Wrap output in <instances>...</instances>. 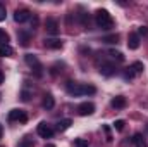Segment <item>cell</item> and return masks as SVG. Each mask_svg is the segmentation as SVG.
I'll use <instances>...</instances> for the list:
<instances>
[{
  "instance_id": "obj_1",
  "label": "cell",
  "mask_w": 148,
  "mask_h": 147,
  "mask_svg": "<svg viewBox=\"0 0 148 147\" xmlns=\"http://www.w3.org/2000/svg\"><path fill=\"white\" fill-rule=\"evenodd\" d=\"M66 90H67V94H71L74 97L88 95V94H95L97 92L95 87H91V85H81V83H76V81H67Z\"/></svg>"
},
{
  "instance_id": "obj_2",
  "label": "cell",
  "mask_w": 148,
  "mask_h": 147,
  "mask_svg": "<svg viewBox=\"0 0 148 147\" xmlns=\"http://www.w3.org/2000/svg\"><path fill=\"white\" fill-rule=\"evenodd\" d=\"M95 19H97L98 28H102V30H110L112 26H114V19H112L110 12L105 10V9H98Z\"/></svg>"
},
{
  "instance_id": "obj_3",
  "label": "cell",
  "mask_w": 148,
  "mask_h": 147,
  "mask_svg": "<svg viewBox=\"0 0 148 147\" xmlns=\"http://www.w3.org/2000/svg\"><path fill=\"white\" fill-rule=\"evenodd\" d=\"M24 61H26V64H28L29 68L35 69L36 76H41V74H43V66H41V62L38 61L36 55H33V54H26V55H24Z\"/></svg>"
},
{
  "instance_id": "obj_4",
  "label": "cell",
  "mask_w": 148,
  "mask_h": 147,
  "mask_svg": "<svg viewBox=\"0 0 148 147\" xmlns=\"http://www.w3.org/2000/svg\"><path fill=\"white\" fill-rule=\"evenodd\" d=\"M9 119L10 121H19V123H26L28 121V114L23 109H12L9 112Z\"/></svg>"
},
{
  "instance_id": "obj_5",
  "label": "cell",
  "mask_w": 148,
  "mask_h": 147,
  "mask_svg": "<svg viewBox=\"0 0 148 147\" xmlns=\"http://www.w3.org/2000/svg\"><path fill=\"white\" fill-rule=\"evenodd\" d=\"M36 132H38V135H40L41 139H52V137H53V130H52L45 121H41V123L38 125Z\"/></svg>"
},
{
  "instance_id": "obj_6",
  "label": "cell",
  "mask_w": 148,
  "mask_h": 147,
  "mask_svg": "<svg viewBox=\"0 0 148 147\" xmlns=\"http://www.w3.org/2000/svg\"><path fill=\"white\" fill-rule=\"evenodd\" d=\"M45 30H47V33H50V35H59V23H57V19L48 17V19L45 21Z\"/></svg>"
},
{
  "instance_id": "obj_7",
  "label": "cell",
  "mask_w": 148,
  "mask_h": 147,
  "mask_svg": "<svg viewBox=\"0 0 148 147\" xmlns=\"http://www.w3.org/2000/svg\"><path fill=\"white\" fill-rule=\"evenodd\" d=\"M100 73L103 74V76H112V74L117 73V68L112 62H102L100 64Z\"/></svg>"
},
{
  "instance_id": "obj_8",
  "label": "cell",
  "mask_w": 148,
  "mask_h": 147,
  "mask_svg": "<svg viewBox=\"0 0 148 147\" xmlns=\"http://www.w3.org/2000/svg\"><path fill=\"white\" fill-rule=\"evenodd\" d=\"M77 112H79L81 116H90V114L95 112V104H91V102H83V104H79Z\"/></svg>"
},
{
  "instance_id": "obj_9",
  "label": "cell",
  "mask_w": 148,
  "mask_h": 147,
  "mask_svg": "<svg viewBox=\"0 0 148 147\" xmlns=\"http://www.w3.org/2000/svg\"><path fill=\"white\" fill-rule=\"evenodd\" d=\"M29 10L28 9H17L16 12H14V21L16 23H24V21H28L29 19Z\"/></svg>"
},
{
  "instance_id": "obj_10",
  "label": "cell",
  "mask_w": 148,
  "mask_h": 147,
  "mask_svg": "<svg viewBox=\"0 0 148 147\" xmlns=\"http://www.w3.org/2000/svg\"><path fill=\"white\" fill-rule=\"evenodd\" d=\"M43 45H45L47 49H53V50H59V49H62V42H60L59 38H45Z\"/></svg>"
},
{
  "instance_id": "obj_11",
  "label": "cell",
  "mask_w": 148,
  "mask_h": 147,
  "mask_svg": "<svg viewBox=\"0 0 148 147\" xmlns=\"http://www.w3.org/2000/svg\"><path fill=\"white\" fill-rule=\"evenodd\" d=\"M127 47L131 50H136L140 47V37H138V33H129V37H127Z\"/></svg>"
},
{
  "instance_id": "obj_12",
  "label": "cell",
  "mask_w": 148,
  "mask_h": 147,
  "mask_svg": "<svg viewBox=\"0 0 148 147\" xmlns=\"http://www.w3.org/2000/svg\"><path fill=\"white\" fill-rule=\"evenodd\" d=\"M112 107H115V109H124L126 107V104H127V101H126V97H122V95H117V97H114L112 99Z\"/></svg>"
},
{
  "instance_id": "obj_13",
  "label": "cell",
  "mask_w": 148,
  "mask_h": 147,
  "mask_svg": "<svg viewBox=\"0 0 148 147\" xmlns=\"http://www.w3.org/2000/svg\"><path fill=\"white\" fill-rule=\"evenodd\" d=\"M131 73L134 74V76H138V74L143 73V69H145V66H143V62H140V61H136V62H133L129 68H127Z\"/></svg>"
},
{
  "instance_id": "obj_14",
  "label": "cell",
  "mask_w": 148,
  "mask_h": 147,
  "mask_svg": "<svg viewBox=\"0 0 148 147\" xmlns=\"http://www.w3.org/2000/svg\"><path fill=\"white\" fill-rule=\"evenodd\" d=\"M41 106H43V109H52V107L55 106L53 95H52V94H45V97H43V102H41Z\"/></svg>"
},
{
  "instance_id": "obj_15",
  "label": "cell",
  "mask_w": 148,
  "mask_h": 147,
  "mask_svg": "<svg viewBox=\"0 0 148 147\" xmlns=\"http://www.w3.org/2000/svg\"><path fill=\"white\" fill-rule=\"evenodd\" d=\"M14 54V49L7 43V45H0V57H10Z\"/></svg>"
},
{
  "instance_id": "obj_16",
  "label": "cell",
  "mask_w": 148,
  "mask_h": 147,
  "mask_svg": "<svg viewBox=\"0 0 148 147\" xmlns=\"http://www.w3.org/2000/svg\"><path fill=\"white\" fill-rule=\"evenodd\" d=\"M17 38H19V42H21L23 47H28V45H29V40H31L29 33H26V31H19V33H17Z\"/></svg>"
},
{
  "instance_id": "obj_17",
  "label": "cell",
  "mask_w": 148,
  "mask_h": 147,
  "mask_svg": "<svg viewBox=\"0 0 148 147\" xmlns=\"http://www.w3.org/2000/svg\"><path fill=\"white\" fill-rule=\"evenodd\" d=\"M71 125H73V121H71L69 118H66V119H60V121L57 123V130H59V132H66V130H67Z\"/></svg>"
},
{
  "instance_id": "obj_18",
  "label": "cell",
  "mask_w": 148,
  "mask_h": 147,
  "mask_svg": "<svg viewBox=\"0 0 148 147\" xmlns=\"http://www.w3.org/2000/svg\"><path fill=\"white\" fill-rule=\"evenodd\" d=\"M133 144H134L136 147H147V142H145V139H143L141 133H134V137H133Z\"/></svg>"
},
{
  "instance_id": "obj_19",
  "label": "cell",
  "mask_w": 148,
  "mask_h": 147,
  "mask_svg": "<svg viewBox=\"0 0 148 147\" xmlns=\"http://www.w3.org/2000/svg\"><path fill=\"white\" fill-rule=\"evenodd\" d=\"M109 55H110L112 59L119 61V62H122V61H124V54H122V52H119V50H109Z\"/></svg>"
},
{
  "instance_id": "obj_20",
  "label": "cell",
  "mask_w": 148,
  "mask_h": 147,
  "mask_svg": "<svg viewBox=\"0 0 148 147\" xmlns=\"http://www.w3.org/2000/svg\"><path fill=\"white\" fill-rule=\"evenodd\" d=\"M17 147H35V142H33V139L24 137V139L19 142V146H17Z\"/></svg>"
},
{
  "instance_id": "obj_21",
  "label": "cell",
  "mask_w": 148,
  "mask_h": 147,
  "mask_svg": "<svg viewBox=\"0 0 148 147\" xmlns=\"http://www.w3.org/2000/svg\"><path fill=\"white\" fill-rule=\"evenodd\" d=\"M7 42H9V35L0 28V45H7Z\"/></svg>"
},
{
  "instance_id": "obj_22",
  "label": "cell",
  "mask_w": 148,
  "mask_h": 147,
  "mask_svg": "<svg viewBox=\"0 0 148 147\" xmlns=\"http://www.w3.org/2000/svg\"><path fill=\"white\" fill-rule=\"evenodd\" d=\"M124 125H126L124 119H117V121L114 123V128H115L117 132H122V130H124Z\"/></svg>"
},
{
  "instance_id": "obj_23",
  "label": "cell",
  "mask_w": 148,
  "mask_h": 147,
  "mask_svg": "<svg viewBox=\"0 0 148 147\" xmlns=\"http://www.w3.org/2000/svg\"><path fill=\"white\" fill-rule=\"evenodd\" d=\"M117 40H119L117 35H109V37L103 38V42H105V43H117Z\"/></svg>"
},
{
  "instance_id": "obj_24",
  "label": "cell",
  "mask_w": 148,
  "mask_h": 147,
  "mask_svg": "<svg viewBox=\"0 0 148 147\" xmlns=\"http://www.w3.org/2000/svg\"><path fill=\"white\" fill-rule=\"evenodd\" d=\"M74 146H76V147H88V142H86L84 139H76Z\"/></svg>"
},
{
  "instance_id": "obj_25",
  "label": "cell",
  "mask_w": 148,
  "mask_h": 147,
  "mask_svg": "<svg viewBox=\"0 0 148 147\" xmlns=\"http://www.w3.org/2000/svg\"><path fill=\"white\" fill-rule=\"evenodd\" d=\"M29 97H31V94H29L28 90H23V92H21V99H23L24 102H28V101H29Z\"/></svg>"
},
{
  "instance_id": "obj_26",
  "label": "cell",
  "mask_w": 148,
  "mask_h": 147,
  "mask_svg": "<svg viewBox=\"0 0 148 147\" xmlns=\"http://www.w3.org/2000/svg\"><path fill=\"white\" fill-rule=\"evenodd\" d=\"M5 16H7V12H5V5H2V3H0V21H3V19H5Z\"/></svg>"
},
{
  "instance_id": "obj_27",
  "label": "cell",
  "mask_w": 148,
  "mask_h": 147,
  "mask_svg": "<svg viewBox=\"0 0 148 147\" xmlns=\"http://www.w3.org/2000/svg\"><path fill=\"white\" fill-rule=\"evenodd\" d=\"M140 35H143V37L148 35V28L147 26H140V30H138V37H140Z\"/></svg>"
},
{
  "instance_id": "obj_28",
  "label": "cell",
  "mask_w": 148,
  "mask_h": 147,
  "mask_svg": "<svg viewBox=\"0 0 148 147\" xmlns=\"http://www.w3.org/2000/svg\"><path fill=\"white\" fill-rule=\"evenodd\" d=\"M134 78V74L131 73L129 69H126V73H124V80H133Z\"/></svg>"
},
{
  "instance_id": "obj_29",
  "label": "cell",
  "mask_w": 148,
  "mask_h": 147,
  "mask_svg": "<svg viewBox=\"0 0 148 147\" xmlns=\"http://www.w3.org/2000/svg\"><path fill=\"white\" fill-rule=\"evenodd\" d=\"M2 83H3V73L0 71V85H2Z\"/></svg>"
},
{
  "instance_id": "obj_30",
  "label": "cell",
  "mask_w": 148,
  "mask_h": 147,
  "mask_svg": "<svg viewBox=\"0 0 148 147\" xmlns=\"http://www.w3.org/2000/svg\"><path fill=\"white\" fill-rule=\"evenodd\" d=\"M2 133H3V126L0 125V139H2Z\"/></svg>"
},
{
  "instance_id": "obj_31",
  "label": "cell",
  "mask_w": 148,
  "mask_h": 147,
  "mask_svg": "<svg viewBox=\"0 0 148 147\" xmlns=\"http://www.w3.org/2000/svg\"><path fill=\"white\" fill-rule=\"evenodd\" d=\"M45 147H55V146H53V144H47Z\"/></svg>"
}]
</instances>
